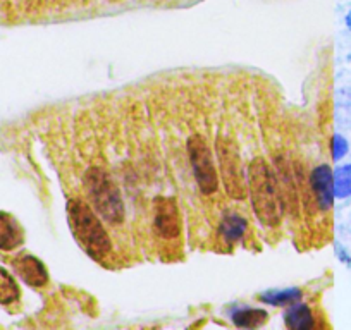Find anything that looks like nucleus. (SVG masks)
<instances>
[{
  "mask_svg": "<svg viewBox=\"0 0 351 330\" xmlns=\"http://www.w3.org/2000/svg\"><path fill=\"white\" fill-rule=\"evenodd\" d=\"M12 265H14V270L19 279L32 288H43L49 282V272H47L45 265L32 255L16 258Z\"/></svg>",
  "mask_w": 351,
  "mask_h": 330,
  "instance_id": "6e6552de",
  "label": "nucleus"
},
{
  "mask_svg": "<svg viewBox=\"0 0 351 330\" xmlns=\"http://www.w3.org/2000/svg\"><path fill=\"white\" fill-rule=\"evenodd\" d=\"M84 184L90 198H92L93 205H95L97 212L106 218L109 224H119L124 218V207L123 198H121L119 190L110 179L109 174L106 170L90 169L84 176Z\"/></svg>",
  "mask_w": 351,
  "mask_h": 330,
  "instance_id": "7ed1b4c3",
  "label": "nucleus"
},
{
  "mask_svg": "<svg viewBox=\"0 0 351 330\" xmlns=\"http://www.w3.org/2000/svg\"><path fill=\"white\" fill-rule=\"evenodd\" d=\"M310 184H312L313 196H315L317 205L320 210H329L334 201V181L332 170L329 165L322 164L312 170L310 176Z\"/></svg>",
  "mask_w": 351,
  "mask_h": 330,
  "instance_id": "0eeeda50",
  "label": "nucleus"
},
{
  "mask_svg": "<svg viewBox=\"0 0 351 330\" xmlns=\"http://www.w3.org/2000/svg\"><path fill=\"white\" fill-rule=\"evenodd\" d=\"M188 155H190L191 167H193L195 179L204 194H212L217 191L219 179L215 170L212 151L200 136H191L188 140Z\"/></svg>",
  "mask_w": 351,
  "mask_h": 330,
  "instance_id": "39448f33",
  "label": "nucleus"
},
{
  "mask_svg": "<svg viewBox=\"0 0 351 330\" xmlns=\"http://www.w3.org/2000/svg\"><path fill=\"white\" fill-rule=\"evenodd\" d=\"M19 299V285L8 270L0 267V305H12Z\"/></svg>",
  "mask_w": 351,
  "mask_h": 330,
  "instance_id": "4468645a",
  "label": "nucleus"
},
{
  "mask_svg": "<svg viewBox=\"0 0 351 330\" xmlns=\"http://www.w3.org/2000/svg\"><path fill=\"white\" fill-rule=\"evenodd\" d=\"M155 231L160 238L174 239L180 234V212L174 198H157L155 200Z\"/></svg>",
  "mask_w": 351,
  "mask_h": 330,
  "instance_id": "423d86ee",
  "label": "nucleus"
},
{
  "mask_svg": "<svg viewBox=\"0 0 351 330\" xmlns=\"http://www.w3.org/2000/svg\"><path fill=\"white\" fill-rule=\"evenodd\" d=\"M23 229L8 214L0 212V250L11 251L23 244Z\"/></svg>",
  "mask_w": 351,
  "mask_h": 330,
  "instance_id": "1a4fd4ad",
  "label": "nucleus"
},
{
  "mask_svg": "<svg viewBox=\"0 0 351 330\" xmlns=\"http://www.w3.org/2000/svg\"><path fill=\"white\" fill-rule=\"evenodd\" d=\"M274 177L269 170L267 162L262 157L253 158L248 167V194L252 198V207L256 218L267 227H274L281 220V205L279 194L274 186Z\"/></svg>",
  "mask_w": 351,
  "mask_h": 330,
  "instance_id": "f257e3e1",
  "label": "nucleus"
},
{
  "mask_svg": "<svg viewBox=\"0 0 351 330\" xmlns=\"http://www.w3.org/2000/svg\"><path fill=\"white\" fill-rule=\"evenodd\" d=\"M267 320V313L263 309H239L232 315V322L236 327H241V329H256V327L263 325Z\"/></svg>",
  "mask_w": 351,
  "mask_h": 330,
  "instance_id": "f8f14e48",
  "label": "nucleus"
},
{
  "mask_svg": "<svg viewBox=\"0 0 351 330\" xmlns=\"http://www.w3.org/2000/svg\"><path fill=\"white\" fill-rule=\"evenodd\" d=\"M334 196L348 198L351 196V164L341 165L332 174Z\"/></svg>",
  "mask_w": 351,
  "mask_h": 330,
  "instance_id": "2eb2a0df",
  "label": "nucleus"
},
{
  "mask_svg": "<svg viewBox=\"0 0 351 330\" xmlns=\"http://www.w3.org/2000/svg\"><path fill=\"white\" fill-rule=\"evenodd\" d=\"M346 151H348L346 140H344L343 136H339V134H336V136L332 138V157H334V160H341V158L346 155Z\"/></svg>",
  "mask_w": 351,
  "mask_h": 330,
  "instance_id": "dca6fc26",
  "label": "nucleus"
},
{
  "mask_svg": "<svg viewBox=\"0 0 351 330\" xmlns=\"http://www.w3.org/2000/svg\"><path fill=\"white\" fill-rule=\"evenodd\" d=\"M246 220L239 215H226L221 222V234L228 242H236L245 236Z\"/></svg>",
  "mask_w": 351,
  "mask_h": 330,
  "instance_id": "9b49d317",
  "label": "nucleus"
},
{
  "mask_svg": "<svg viewBox=\"0 0 351 330\" xmlns=\"http://www.w3.org/2000/svg\"><path fill=\"white\" fill-rule=\"evenodd\" d=\"M67 218L74 238L90 257L100 260L109 253L112 248L110 239L90 205L81 198H71L67 201Z\"/></svg>",
  "mask_w": 351,
  "mask_h": 330,
  "instance_id": "f03ea898",
  "label": "nucleus"
},
{
  "mask_svg": "<svg viewBox=\"0 0 351 330\" xmlns=\"http://www.w3.org/2000/svg\"><path fill=\"white\" fill-rule=\"evenodd\" d=\"M285 322L286 327H289L291 330H306L313 327V316L308 306L298 301L293 303L291 308L286 312Z\"/></svg>",
  "mask_w": 351,
  "mask_h": 330,
  "instance_id": "9d476101",
  "label": "nucleus"
},
{
  "mask_svg": "<svg viewBox=\"0 0 351 330\" xmlns=\"http://www.w3.org/2000/svg\"><path fill=\"white\" fill-rule=\"evenodd\" d=\"M263 303L274 306H291L293 303H298L302 299L300 289H282V291H267L260 296Z\"/></svg>",
  "mask_w": 351,
  "mask_h": 330,
  "instance_id": "ddd939ff",
  "label": "nucleus"
},
{
  "mask_svg": "<svg viewBox=\"0 0 351 330\" xmlns=\"http://www.w3.org/2000/svg\"><path fill=\"white\" fill-rule=\"evenodd\" d=\"M346 26L350 28V31H351V11H350V14L346 16Z\"/></svg>",
  "mask_w": 351,
  "mask_h": 330,
  "instance_id": "f3484780",
  "label": "nucleus"
},
{
  "mask_svg": "<svg viewBox=\"0 0 351 330\" xmlns=\"http://www.w3.org/2000/svg\"><path fill=\"white\" fill-rule=\"evenodd\" d=\"M215 148H217L219 169H221V179L224 183L226 193L232 200H243L246 196V184L238 148L228 138H219Z\"/></svg>",
  "mask_w": 351,
  "mask_h": 330,
  "instance_id": "20e7f679",
  "label": "nucleus"
}]
</instances>
